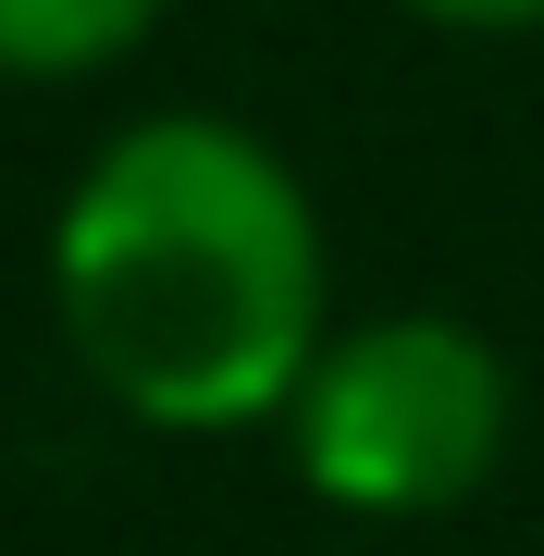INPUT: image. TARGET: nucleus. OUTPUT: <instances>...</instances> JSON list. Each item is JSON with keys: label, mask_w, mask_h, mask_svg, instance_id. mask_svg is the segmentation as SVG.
I'll return each mask as SVG.
<instances>
[{"label": "nucleus", "mask_w": 544, "mask_h": 556, "mask_svg": "<svg viewBox=\"0 0 544 556\" xmlns=\"http://www.w3.org/2000/svg\"><path fill=\"white\" fill-rule=\"evenodd\" d=\"M50 298L75 371L149 433L284 420L334 346L322 211L223 112H149L87 149L50 223Z\"/></svg>", "instance_id": "f257e3e1"}, {"label": "nucleus", "mask_w": 544, "mask_h": 556, "mask_svg": "<svg viewBox=\"0 0 544 556\" xmlns=\"http://www.w3.org/2000/svg\"><path fill=\"white\" fill-rule=\"evenodd\" d=\"M507 420H520V383H507L495 334L445 309H383L322 346V371L284 408V445H298L309 495L346 519H433L495 482Z\"/></svg>", "instance_id": "f03ea898"}, {"label": "nucleus", "mask_w": 544, "mask_h": 556, "mask_svg": "<svg viewBox=\"0 0 544 556\" xmlns=\"http://www.w3.org/2000/svg\"><path fill=\"white\" fill-rule=\"evenodd\" d=\"M162 13H174V0H0V75H25V87L112 75Z\"/></svg>", "instance_id": "7ed1b4c3"}, {"label": "nucleus", "mask_w": 544, "mask_h": 556, "mask_svg": "<svg viewBox=\"0 0 544 556\" xmlns=\"http://www.w3.org/2000/svg\"><path fill=\"white\" fill-rule=\"evenodd\" d=\"M396 13L458 25V38H532V25H544V0H396Z\"/></svg>", "instance_id": "20e7f679"}]
</instances>
